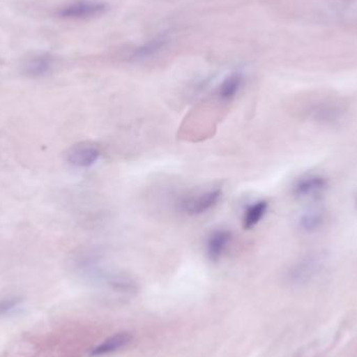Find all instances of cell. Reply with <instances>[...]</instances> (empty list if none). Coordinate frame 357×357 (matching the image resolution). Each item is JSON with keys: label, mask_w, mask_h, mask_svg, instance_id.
I'll list each match as a JSON object with an SVG mask.
<instances>
[{"label": "cell", "mask_w": 357, "mask_h": 357, "mask_svg": "<svg viewBox=\"0 0 357 357\" xmlns=\"http://www.w3.org/2000/svg\"><path fill=\"white\" fill-rule=\"evenodd\" d=\"M133 340V335L129 331H121L111 337H107L100 345L94 347L90 352L91 357H102L110 356L119 350L127 347Z\"/></svg>", "instance_id": "7"}, {"label": "cell", "mask_w": 357, "mask_h": 357, "mask_svg": "<svg viewBox=\"0 0 357 357\" xmlns=\"http://www.w3.org/2000/svg\"><path fill=\"white\" fill-rule=\"evenodd\" d=\"M327 181L320 176H307L299 178L294 186V193L299 197H312L320 195L326 188Z\"/></svg>", "instance_id": "8"}, {"label": "cell", "mask_w": 357, "mask_h": 357, "mask_svg": "<svg viewBox=\"0 0 357 357\" xmlns=\"http://www.w3.org/2000/svg\"><path fill=\"white\" fill-rule=\"evenodd\" d=\"M323 254L312 253L294 262L284 274L285 284L291 287H303L319 276L325 266Z\"/></svg>", "instance_id": "1"}, {"label": "cell", "mask_w": 357, "mask_h": 357, "mask_svg": "<svg viewBox=\"0 0 357 357\" xmlns=\"http://www.w3.org/2000/svg\"><path fill=\"white\" fill-rule=\"evenodd\" d=\"M100 149L92 142H81L71 146L66 153L67 162L79 169L92 167L100 159Z\"/></svg>", "instance_id": "3"}, {"label": "cell", "mask_w": 357, "mask_h": 357, "mask_svg": "<svg viewBox=\"0 0 357 357\" xmlns=\"http://www.w3.org/2000/svg\"><path fill=\"white\" fill-rule=\"evenodd\" d=\"M243 82H245V77H243V73L239 71L231 73L218 86V91H216L218 98L222 102H230L233 98H236L237 94L241 91Z\"/></svg>", "instance_id": "9"}, {"label": "cell", "mask_w": 357, "mask_h": 357, "mask_svg": "<svg viewBox=\"0 0 357 357\" xmlns=\"http://www.w3.org/2000/svg\"><path fill=\"white\" fill-rule=\"evenodd\" d=\"M323 222V214L320 210L310 209L306 211L305 213L302 214L300 218V227L304 231L312 232V231L317 230L320 228Z\"/></svg>", "instance_id": "12"}, {"label": "cell", "mask_w": 357, "mask_h": 357, "mask_svg": "<svg viewBox=\"0 0 357 357\" xmlns=\"http://www.w3.org/2000/svg\"><path fill=\"white\" fill-rule=\"evenodd\" d=\"M109 10V6L104 2L79 1L65 6L59 12L61 18L66 19H90L102 16Z\"/></svg>", "instance_id": "4"}, {"label": "cell", "mask_w": 357, "mask_h": 357, "mask_svg": "<svg viewBox=\"0 0 357 357\" xmlns=\"http://www.w3.org/2000/svg\"><path fill=\"white\" fill-rule=\"evenodd\" d=\"M268 204L266 201H257L247 206L243 215V228L250 230L257 226L268 211Z\"/></svg>", "instance_id": "11"}, {"label": "cell", "mask_w": 357, "mask_h": 357, "mask_svg": "<svg viewBox=\"0 0 357 357\" xmlns=\"http://www.w3.org/2000/svg\"><path fill=\"white\" fill-rule=\"evenodd\" d=\"M222 195V189L220 188L207 189L192 195H186L178 199V208L180 211L188 215H202L218 205Z\"/></svg>", "instance_id": "2"}, {"label": "cell", "mask_w": 357, "mask_h": 357, "mask_svg": "<svg viewBox=\"0 0 357 357\" xmlns=\"http://www.w3.org/2000/svg\"><path fill=\"white\" fill-rule=\"evenodd\" d=\"M169 42H171L169 36L167 33H161V35L156 36L132 50L128 54V59L131 62H142V61L150 60V59L160 54L163 50H167Z\"/></svg>", "instance_id": "5"}, {"label": "cell", "mask_w": 357, "mask_h": 357, "mask_svg": "<svg viewBox=\"0 0 357 357\" xmlns=\"http://www.w3.org/2000/svg\"><path fill=\"white\" fill-rule=\"evenodd\" d=\"M21 303H22V298L16 297V296L0 299V317L6 316L14 310H18Z\"/></svg>", "instance_id": "13"}, {"label": "cell", "mask_w": 357, "mask_h": 357, "mask_svg": "<svg viewBox=\"0 0 357 357\" xmlns=\"http://www.w3.org/2000/svg\"><path fill=\"white\" fill-rule=\"evenodd\" d=\"M232 241V233L226 229H216L210 233L206 243V253L211 261L218 262L222 259Z\"/></svg>", "instance_id": "6"}, {"label": "cell", "mask_w": 357, "mask_h": 357, "mask_svg": "<svg viewBox=\"0 0 357 357\" xmlns=\"http://www.w3.org/2000/svg\"><path fill=\"white\" fill-rule=\"evenodd\" d=\"M54 59L50 54H39L25 62L23 71L27 77H39L47 75L52 70Z\"/></svg>", "instance_id": "10"}]
</instances>
